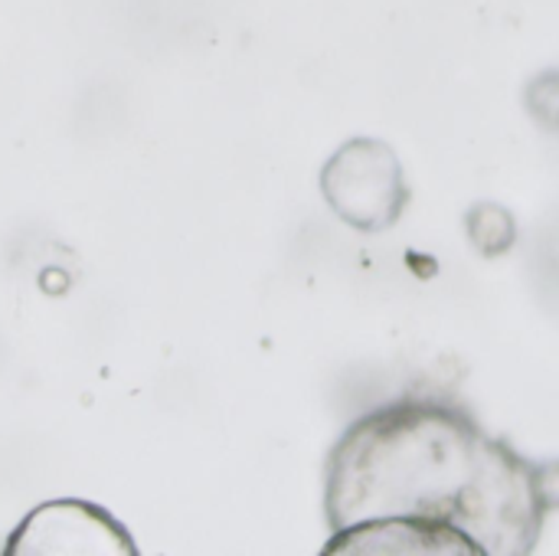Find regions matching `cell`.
<instances>
[{"label":"cell","mask_w":559,"mask_h":556,"mask_svg":"<svg viewBox=\"0 0 559 556\" xmlns=\"http://www.w3.org/2000/svg\"><path fill=\"white\" fill-rule=\"evenodd\" d=\"M321 190L331 210L360 233L390 229L406 210L403 161L386 141L350 138L324 164Z\"/></svg>","instance_id":"7a4b0ae2"},{"label":"cell","mask_w":559,"mask_h":556,"mask_svg":"<svg viewBox=\"0 0 559 556\" xmlns=\"http://www.w3.org/2000/svg\"><path fill=\"white\" fill-rule=\"evenodd\" d=\"M328 554L527 556L559 508V462H531L452 400L360 416L328 459Z\"/></svg>","instance_id":"6da1fadb"},{"label":"cell","mask_w":559,"mask_h":556,"mask_svg":"<svg viewBox=\"0 0 559 556\" xmlns=\"http://www.w3.org/2000/svg\"><path fill=\"white\" fill-rule=\"evenodd\" d=\"M468 236L475 242V249L488 259L504 256L514 249L518 239V223L511 216V210H504L501 203H478L468 210Z\"/></svg>","instance_id":"3957f363"}]
</instances>
